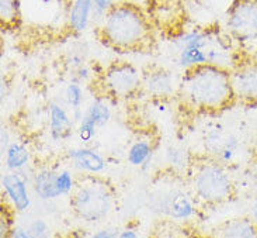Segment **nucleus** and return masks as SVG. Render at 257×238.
Returning a JSON list of instances; mask_svg holds the SVG:
<instances>
[{"label":"nucleus","instance_id":"dca6fc26","mask_svg":"<svg viewBox=\"0 0 257 238\" xmlns=\"http://www.w3.org/2000/svg\"><path fill=\"white\" fill-rule=\"evenodd\" d=\"M216 235L226 238H257V220L251 217L230 218L216 230Z\"/></svg>","mask_w":257,"mask_h":238},{"label":"nucleus","instance_id":"393cba45","mask_svg":"<svg viewBox=\"0 0 257 238\" xmlns=\"http://www.w3.org/2000/svg\"><path fill=\"white\" fill-rule=\"evenodd\" d=\"M119 230H112V228H103L98 230L97 232L93 234V237L96 238H117L119 234Z\"/></svg>","mask_w":257,"mask_h":238},{"label":"nucleus","instance_id":"1a4fd4ad","mask_svg":"<svg viewBox=\"0 0 257 238\" xmlns=\"http://www.w3.org/2000/svg\"><path fill=\"white\" fill-rule=\"evenodd\" d=\"M111 119V107L108 99L97 96L86 109L77 127V135L83 144H89L97 133L98 128L104 127Z\"/></svg>","mask_w":257,"mask_h":238},{"label":"nucleus","instance_id":"aec40b11","mask_svg":"<svg viewBox=\"0 0 257 238\" xmlns=\"http://www.w3.org/2000/svg\"><path fill=\"white\" fill-rule=\"evenodd\" d=\"M65 99H66V105L69 106L72 109V117L80 121L82 116H83V103H84V93L83 88L80 82L73 81L66 86V91H65Z\"/></svg>","mask_w":257,"mask_h":238},{"label":"nucleus","instance_id":"cd10ccee","mask_svg":"<svg viewBox=\"0 0 257 238\" xmlns=\"http://www.w3.org/2000/svg\"><path fill=\"white\" fill-rule=\"evenodd\" d=\"M138 234L131 230V228H125V230H119L118 238H137Z\"/></svg>","mask_w":257,"mask_h":238},{"label":"nucleus","instance_id":"39448f33","mask_svg":"<svg viewBox=\"0 0 257 238\" xmlns=\"http://www.w3.org/2000/svg\"><path fill=\"white\" fill-rule=\"evenodd\" d=\"M100 96L112 100H128L142 93V72L132 63L114 61L98 75Z\"/></svg>","mask_w":257,"mask_h":238},{"label":"nucleus","instance_id":"6ab92c4d","mask_svg":"<svg viewBox=\"0 0 257 238\" xmlns=\"http://www.w3.org/2000/svg\"><path fill=\"white\" fill-rule=\"evenodd\" d=\"M5 164L9 171H16V172H23L30 162V152L26 144L20 141H12L6 152L3 154Z\"/></svg>","mask_w":257,"mask_h":238},{"label":"nucleus","instance_id":"9b49d317","mask_svg":"<svg viewBox=\"0 0 257 238\" xmlns=\"http://www.w3.org/2000/svg\"><path fill=\"white\" fill-rule=\"evenodd\" d=\"M3 193L9 203L12 204L16 211L28 210L31 204V197L28 193L27 179L23 176V172L10 171L2 178Z\"/></svg>","mask_w":257,"mask_h":238},{"label":"nucleus","instance_id":"a211bd4d","mask_svg":"<svg viewBox=\"0 0 257 238\" xmlns=\"http://www.w3.org/2000/svg\"><path fill=\"white\" fill-rule=\"evenodd\" d=\"M0 24L3 31H14L21 24V0H0Z\"/></svg>","mask_w":257,"mask_h":238},{"label":"nucleus","instance_id":"423d86ee","mask_svg":"<svg viewBox=\"0 0 257 238\" xmlns=\"http://www.w3.org/2000/svg\"><path fill=\"white\" fill-rule=\"evenodd\" d=\"M230 79L237 103L257 105V55L246 49L235 51L230 65Z\"/></svg>","mask_w":257,"mask_h":238},{"label":"nucleus","instance_id":"9d476101","mask_svg":"<svg viewBox=\"0 0 257 238\" xmlns=\"http://www.w3.org/2000/svg\"><path fill=\"white\" fill-rule=\"evenodd\" d=\"M156 209L160 214L173 220H188L194 216V199L181 189L167 190L156 199Z\"/></svg>","mask_w":257,"mask_h":238},{"label":"nucleus","instance_id":"5701e85b","mask_svg":"<svg viewBox=\"0 0 257 238\" xmlns=\"http://www.w3.org/2000/svg\"><path fill=\"white\" fill-rule=\"evenodd\" d=\"M27 227L31 237H47L49 234V225L44 218H35Z\"/></svg>","mask_w":257,"mask_h":238},{"label":"nucleus","instance_id":"bb28decb","mask_svg":"<svg viewBox=\"0 0 257 238\" xmlns=\"http://www.w3.org/2000/svg\"><path fill=\"white\" fill-rule=\"evenodd\" d=\"M10 144H12V141H10V137H9V131H7V128L2 127V155L6 152V149Z\"/></svg>","mask_w":257,"mask_h":238},{"label":"nucleus","instance_id":"2eb2a0df","mask_svg":"<svg viewBox=\"0 0 257 238\" xmlns=\"http://www.w3.org/2000/svg\"><path fill=\"white\" fill-rule=\"evenodd\" d=\"M93 16V0H72L68 10V26L73 33H83L89 27Z\"/></svg>","mask_w":257,"mask_h":238},{"label":"nucleus","instance_id":"a878e982","mask_svg":"<svg viewBox=\"0 0 257 238\" xmlns=\"http://www.w3.org/2000/svg\"><path fill=\"white\" fill-rule=\"evenodd\" d=\"M12 238H28L31 237V234L28 231V227H14L12 232H10Z\"/></svg>","mask_w":257,"mask_h":238},{"label":"nucleus","instance_id":"20e7f679","mask_svg":"<svg viewBox=\"0 0 257 238\" xmlns=\"http://www.w3.org/2000/svg\"><path fill=\"white\" fill-rule=\"evenodd\" d=\"M194 199L208 206L228 202L233 196V182L222 162L215 158L197 160L188 167Z\"/></svg>","mask_w":257,"mask_h":238},{"label":"nucleus","instance_id":"412c9836","mask_svg":"<svg viewBox=\"0 0 257 238\" xmlns=\"http://www.w3.org/2000/svg\"><path fill=\"white\" fill-rule=\"evenodd\" d=\"M14 207L9 203L7 200L2 202V223H0V230H2V238L10 237V232L14 228L13 213Z\"/></svg>","mask_w":257,"mask_h":238},{"label":"nucleus","instance_id":"4be33fe9","mask_svg":"<svg viewBox=\"0 0 257 238\" xmlns=\"http://www.w3.org/2000/svg\"><path fill=\"white\" fill-rule=\"evenodd\" d=\"M166 156H167V161L170 165H173V167H184L186 164L190 165V162L187 158H186V151H183L181 148L177 147H169L166 151Z\"/></svg>","mask_w":257,"mask_h":238},{"label":"nucleus","instance_id":"4468645a","mask_svg":"<svg viewBox=\"0 0 257 238\" xmlns=\"http://www.w3.org/2000/svg\"><path fill=\"white\" fill-rule=\"evenodd\" d=\"M49 133L54 140L68 138L73 130V120L66 107L59 103H51L48 107Z\"/></svg>","mask_w":257,"mask_h":238},{"label":"nucleus","instance_id":"f8f14e48","mask_svg":"<svg viewBox=\"0 0 257 238\" xmlns=\"http://www.w3.org/2000/svg\"><path fill=\"white\" fill-rule=\"evenodd\" d=\"M33 190L41 200H55L62 196L58 188V171L51 168H40L33 175Z\"/></svg>","mask_w":257,"mask_h":238},{"label":"nucleus","instance_id":"f257e3e1","mask_svg":"<svg viewBox=\"0 0 257 238\" xmlns=\"http://www.w3.org/2000/svg\"><path fill=\"white\" fill-rule=\"evenodd\" d=\"M179 96L188 107L202 114H219L237 103L230 69L215 63L184 69Z\"/></svg>","mask_w":257,"mask_h":238},{"label":"nucleus","instance_id":"f3484780","mask_svg":"<svg viewBox=\"0 0 257 238\" xmlns=\"http://www.w3.org/2000/svg\"><path fill=\"white\" fill-rule=\"evenodd\" d=\"M155 152V141L151 135H139V138L134 141L128 148L126 160L132 167L145 169L152 161Z\"/></svg>","mask_w":257,"mask_h":238},{"label":"nucleus","instance_id":"f03ea898","mask_svg":"<svg viewBox=\"0 0 257 238\" xmlns=\"http://www.w3.org/2000/svg\"><path fill=\"white\" fill-rule=\"evenodd\" d=\"M98 35L105 47L118 52H149L156 41L151 16L130 2H118L108 10Z\"/></svg>","mask_w":257,"mask_h":238},{"label":"nucleus","instance_id":"0eeeda50","mask_svg":"<svg viewBox=\"0 0 257 238\" xmlns=\"http://www.w3.org/2000/svg\"><path fill=\"white\" fill-rule=\"evenodd\" d=\"M226 30L240 44L257 41V0H233L228 9Z\"/></svg>","mask_w":257,"mask_h":238},{"label":"nucleus","instance_id":"6e6552de","mask_svg":"<svg viewBox=\"0 0 257 238\" xmlns=\"http://www.w3.org/2000/svg\"><path fill=\"white\" fill-rule=\"evenodd\" d=\"M180 82L176 79L172 70L163 66H148L142 70V93L152 98L165 99L179 95Z\"/></svg>","mask_w":257,"mask_h":238},{"label":"nucleus","instance_id":"7ed1b4c3","mask_svg":"<svg viewBox=\"0 0 257 238\" xmlns=\"http://www.w3.org/2000/svg\"><path fill=\"white\" fill-rule=\"evenodd\" d=\"M73 214L86 223H100L107 218L115 206L114 189L98 174H83L69 195Z\"/></svg>","mask_w":257,"mask_h":238},{"label":"nucleus","instance_id":"b1692460","mask_svg":"<svg viewBox=\"0 0 257 238\" xmlns=\"http://www.w3.org/2000/svg\"><path fill=\"white\" fill-rule=\"evenodd\" d=\"M115 3H117L115 0H93V5H94V16H93V19L96 17L98 20H103L105 17V14L108 13V10Z\"/></svg>","mask_w":257,"mask_h":238},{"label":"nucleus","instance_id":"ddd939ff","mask_svg":"<svg viewBox=\"0 0 257 238\" xmlns=\"http://www.w3.org/2000/svg\"><path fill=\"white\" fill-rule=\"evenodd\" d=\"M73 167L83 174H101L107 167L105 160L91 148H73L68 152Z\"/></svg>","mask_w":257,"mask_h":238},{"label":"nucleus","instance_id":"c85d7f7f","mask_svg":"<svg viewBox=\"0 0 257 238\" xmlns=\"http://www.w3.org/2000/svg\"><path fill=\"white\" fill-rule=\"evenodd\" d=\"M256 55H257V52H256Z\"/></svg>","mask_w":257,"mask_h":238}]
</instances>
